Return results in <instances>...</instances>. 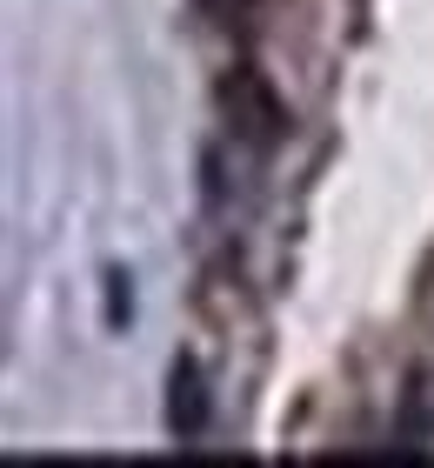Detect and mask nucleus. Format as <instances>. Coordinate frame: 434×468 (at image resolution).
<instances>
[{
  "label": "nucleus",
  "mask_w": 434,
  "mask_h": 468,
  "mask_svg": "<svg viewBox=\"0 0 434 468\" xmlns=\"http://www.w3.org/2000/svg\"><path fill=\"white\" fill-rule=\"evenodd\" d=\"M214 101H221L228 134L241 141V147H254V154H268V147L288 141V101L274 94V80L260 74V68H234Z\"/></svg>",
  "instance_id": "nucleus-1"
},
{
  "label": "nucleus",
  "mask_w": 434,
  "mask_h": 468,
  "mask_svg": "<svg viewBox=\"0 0 434 468\" xmlns=\"http://www.w3.org/2000/svg\"><path fill=\"white\" fill-rule=\"evenodd\" d=\"M207 415H214V401H207L201 361H194V355H174V368H167V435L181 441V449H194V441L207 435Z\"/></svg>",
  "instance_id": "nucleus-2"
},
{
  "label": "nucleus",
  "mask_w": 434,
  "mask_h": 468,
  "mask_svg": "<svg viewBox=\"0 0 434 468\" xmlns=\"http://www.w3.org/2000/svg\"><path fill=\"white\" fill-rule=\"evenodd\" d=\"M134 294H127V268H107V328H127Z\"/></svg>",
  "instance_id": "nucleus-3"
}]
</instances>
